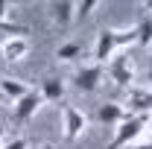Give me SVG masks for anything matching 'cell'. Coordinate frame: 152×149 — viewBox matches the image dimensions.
<instances>
[{"mask_svg":"<svg viewBox=\"0 0 152 149\" xmlns=\"http://www.w3.org/2000/svg\"><path fill=\"white\" fill-rule=\"evenodd\" d=\"M149 120H152V114H132L129 120H123V123L114 129V137H111V143H108V149H126L129 143H134V140L146 131Z\"/></svg>","mask_w":152,"mask_h":149,"instance_id":"1","label":"cell"},{"mask_svg":"<svg viewBox=\"0 0 152 149\" xmlns=\"http://www.w3.org/2000/svg\"><path fill=\"white\" fill-rule=\"evenodd\" d=\"M105 70H108V76H111V82L117 85V88H134V61L132 56L123 50V53H117V56H111V61L105 64Z\"/></svg>","mask_w":152,"mask_h":149,"instance_id":"2","label":"cell"},{"mask_svg":"<svg viewBox=\"0 0 152 149\" xmlns=\"http://www.w3.org/2000/svg\"><path fill=\"white\" fill-rule=\"evenodd\" d=\"M88 129V117L79 111L76 105H61V131H64V140H70L73 143L76 137H82Z\"/></svg>","mask_w":152,"mask_h":149,"instance_id":"3","label":"cell"},{"mask_svg":"<svg viewBox=\"0 0 152 149\" xmlns=\"http://www.w3.org/2000/svg\"><path fill=\"white\" fill-rule=\"evenodd\" d=\"M102 73H105V67H102V64H82V67L76 70V76H73L76 91L94 93L96 88H99V82H102Z\"/></svg>","mask_w":152,"mask_h":149,"instance_id":"4","label":"cell"},{"mask_svg":"<svg viewBox=\"0 0 152 149\" xmlns=\"http://www.w3.org/2000/svg\"><path fill=\"white\" fill-rule=\"evenodd\" d=\"M132 114L126 111V105H120V102H102L99 108H96V120L105 126V129H117L123 120H129Z\"/></svg>","mask_w":152,"mask_h":149,"instance_id":"5","label":"cell"},{"mask_svg":"<svg viewBox=\"0 0 152 149\" xmlns=\"http://www.w3.org/2000/svg\"><path fill=\"white\" fill-rule=\"evenodd\" d=\"M41 105H44L41 93L29 88V93H26L23 99H18V102H15V123H26V120H32V117L41 111Z\"/></svg>","mask_w":152,"mask_h":149,"instance_id":"6","label":"cell"},{"mask_svg":"<svg viewBox=\"0 0 152 149\" xmlns=\"http://www.w3.org/2000/svg\"><path fill=\"white\" fill-rule=\"evenodd\" d=\"M114 53H117V47H114V38H111V26L108 29H99L96 44H94V64L105 67V61H111Z\"/></svg>","mask_w":152,"mask_h":149,"instance_id":"7","label":"cell"},{"mask_svg":"<svg viewBox=\"0 0 152 149\" xmlns=\"http://www.w3.org/2000/svg\"><path fill=\"white\" fill-rule=\"evenodd\" d=\"M26 53H29V41H26V38H20V35L3 38L0 56L6 58V61H23V58H26Z\"/></svg>","mask_w":152,"mask_h":149,"instance_id":"8","label":"cell"},{"mask_svg":"<svg viewBox=\"0 0 152 149\" xmlns=\"http://www.w3.org/2000/svg\"><path fill=\"white\" fill-rule=\"evenodd\" d=\"M50 15L61 29H67L76 20V3L73 0H56V3H50Z\"/></svg>","mask_w":152,"mask_h":149,"instance_id":"9","label":"cell"},{"mask_svg":"<svg viewBox=\"0 0 152 149\" xmlns=\"http://www.w3.org/2000/svg\"><path fill=\"white\" fill-rule=\"evenodd\" d=\"M129 114H152V91L143 88H129Z\"/></svg>","mask_w":152,"mask_h":149,"instance_id":"10","label":"cell"},{"mask_svg":"<svg viewBox=\"0 0 152 149\" xmlns=\"http://www.w3.org/2000/svg\"><path fill=\"white\" fill-rule=\"evenodd\" d=\"M41 99L44 102H58V99H64V93H67V85H64V79H44L41 82Z\"/></svg>","mask_w":152,"mask_h":149,"instance_id":"11","label":"cell"},{"mask_svg":"<svg viewBox=\"0 0 152 149\" xmlns=\"http://www.w3.org/2000/svg\"><path fill=\"white\" fill-rule=\"evenodd\" d=\"M0 93H3V99L18 102V99H23L29 93V85L20 82V79H0Z\"/></svg>","mask_w":152,"mask_h":149,"instance_id":"12","label":"cell"},{"mask_svg":"<svg viewBox=\"0 0 152 149\" xmlns=\"http://www.w3.org/2000/svg\"><path fill=\"white\" fill-rule=\"evenodd\" d=\"M134 35L140 47H152V15H140V20L134 23Z\"/></svg>","mask_w":152,"mask_h":149,"instance_id":"13","label":"cell"},{"mask_svg":"<svg viewBox=\"0 0 152 149\" xmlns=\"http://www.w3.org/2000/svg\"><path fill=\"white\" fill-rule=\"evenodd\" d=\"M111 38H114V47L123 53L126 47L137 44V35H134V26H123V29H111Z\"/></svg>","mask_w":152,"mask_h":149,"instance_id":"14","label":"cell"},{"mask_svg":"<svg viewBox=\"0 0 152 149\" xmlns=\"http://www.w3.org/2000/svg\"><path fill=\"white\" fill-rule=\"evenodd\" d=\"M79 56H82V44H79V41H67V44H61L56 50L58 61H76Z\"/></svg>","mask_w":152,"mask_h":149,"instance_id":"15","label":"cell"},{"mask_svg":"<svg viewBox=\"0 0 152 149\" xmlns=\"http://www.w3.org/2000/svg\"><path fill=\"white\" fill-rule=\"evenodd\" d=\"M6 32H12V38L15 35H26V26H18V23H12V20H0V35H6Z\"/></svg>","mask_w":152,"mask_h":149,"instance_id":"16","label":"cell"},{"mask_svg":"<svg viewBox=\"0 0 152 149\" xmlns=\"http://www.w3.org/2000/svg\"><path fill=\"white\" fill-rule=\"evenodd\" d=\"M96 6H99L96 0H82V3H76V18H79V20H82V18H88V15L94 12Z\"/></svg>","mask_w":152,"mask_h":149,"instance_id":"17","label":"cell"},{"mask_svg":"<svg viewBox=\"0 0 152 149\" xmlns=\"http://www.w3.org/2000/svg\"><path fill=\"white\" fill-rule=\"evenodd\" d=\"M0 149H29V140L26 137H12V140H6Z\"/></svg>","mask_w":152,"mask_h":149,"instance_id":"18","label":"cell"},{"mask_svg":"<svg viewBox=\"0 0 152 149\" xmlns=\"http://www.w3.org/2000/svg\"><path fill=\"white\" fill-rule=\"evenodd\" d=\"M6 15H9V3L0 0V20H6Z\"/></svg>","mask_w":152,"mask_h":149,"instance_id":"19","label":"cell"},{"mask_svg":"<svg viewBox=\"0 0 152 149\" xmlns=\"http://www.w3.org/2000/svg\"><path fill=\"white\" fill-rule=\"evenodd\" d=\"M140 9H143V15H152V0H146V3H140Z\"/></svg>","mask_w":152,"mask_h":149,"instance_id":"20","label":"cell"},{"mask_svg":"<svg viewBox=\"0 0 152 149\" xmlns=\"http://www.w3.org/2000/svg\"><path fill=\"white\" fill-rule=\"evenodd\" d=\"M132 149H152V143H134Z\"/></svg>","mask_w":152,"mask_h":149,"instance_id":"21","label":"cell"},{"mask_svg":"<svg viewBox=\"0 0 152 149\" xmlns=\"http://www.w3.org/2000/svg\"><path fill=\"white\" fill-rule=\"evenodd\" d=\"M146 82H149V85H152V67H149V70H146Z\"/></svg>","mask_w":152,"mask_h":149,"instance_id":"22","label":"cell"},{"mask_svg":"<svg viewBox=\"0 0 152 149\" xmlns=\"http://www.w3.org/2000/svg\"><path fill=\"white\" fill-rule=\"evenodd\" d=\"M32 149H53V146H50V143H44V146H32Z\"/></svg>","mask_w":152,"mask_h":149,"instance_id":"23","label":"cell"},{"mask_svg":"<svg viewBox=\"0 0 152 149\" xmlns=\"http://www.w3.org/2000/svg\"><path fill=\"white\" fill-rule=\"evenodd\" d=\"M0 47H3V35H0Z\"/></svg>","mask_w":152,"mask_h":149,"instance_id":"24","label":"cell"},{"mask_svg":"<svg viewBox=\"0 0 152 149\" xmlns=\"http://www.w3.org/2000/svg\"><path fill=\"white\" fill-rule=\"evenodd\" d=\"M0 99H3V93H0Z\"/></svg>","mask_w":152,"mask_h":149,"instance_id":"25","label":"cell"},{"mask_svg":"<svg viewBox=\"0 0 152 149\" xmlns=\"http://www.w3.org/2000/svg\"><path fill=\"white\" fill-rule=\"evenodd\" d=\"M0 146H3V143H0Z\"/></svg>","mask_w":152,"mask_h":149,"instance_id":"26","label":"cell"}]
</instances>
